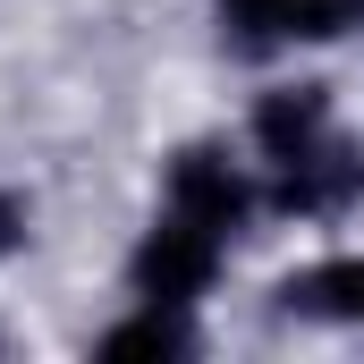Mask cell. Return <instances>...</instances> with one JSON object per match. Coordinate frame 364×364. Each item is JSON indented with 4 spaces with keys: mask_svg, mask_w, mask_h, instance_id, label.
I'll return each mask as SVG.
<instances>
[{
    "mask_svg": "<svg viewBox=\"0 0 364 364\" xmlns=\"http://www.w3.org/2000/svg\"><path fill=\"white\" fill-rule=\"evenodd\" d=\"M212 272H220V237H212L203 220H186V212H161V220L144 229L136 263H127V279H136L144 305H195V296L212 288Z\"/></svg>",
    "mask_w": 364,
    "mask_h": 364,
    "instance_id": "obj_1",
    "label": "cell"
},
{
    "mask_svg": "<svg viewBox=\"0 0 364 364\" xmlns=\"http://www.w3.org/2000/svg\"><path fill=\"white\" fill-rule=\"evenodd\" d=\"M279 186H272V203L279 212H305V220H322V212H348L364 195V153L331 127V136H314L305 153H288V161H272Z\"/></svg>",
    "mask_w": 364,
    "mask_h": 364,
    "instance_id": "obj_2",
    "label": "cell"
},
{
    "mask_svg": "<svg viewBox=\"0 0 364 364\" xmlns=\"http://www.w3.org/2000/svg\"><path fill=\"white\" fill-rule=\"evenodd\" d=\"M220 26L246 51H288V43H331L364 26V0H220Z\"/></svg>",
    "mask_w": 364,
    "mask_h": 364,
    "instance_id": "obj_3",
    "label": "cell"
},
{
    "mask_svg": "<svg viewBox=\"0 0 364 364\" xmlns=\"http://www.w3.org/2000/svg\"><path fill=\"white\" fill-rule=\"evenodd\" d=\"M170 212L203 220L212 237H237L246 212H255V186H246V170H237L220 144H186L178 161H170Z\"/></svg>",
    "mask_w": 364,
    "mask_h": 364,
    "instance_id": "obj_4",
    "label": "cell"
},
{
    "mask_svg": "<svg viewBox=\"0 0 364 364\" xmlns=\"http://www.w3.org/2000/svg\"><path fill=\"white\" fill-rule=\"evenodd\" d=\"M314 136H331V85H279V93H263V110H255V144H263V161L305 153Z\"/></svg>",
    "mask_w": 364,
    "mask_h": 364,
    "instance_id": "obj_5",
    "label": "cell"
},
{
    "mask_svg": "<svg viewBox=\"0 0 364 364\" xmlns=\"http://www.w3.org/2000/svg\"><path fill=\"white\" fill-rule=\"evenodd\" d=\"M279 305H288V314H314V322H364V255L296 272L279 288Z\"/></svg>",
    "mask_w": 364,
    "mask_h": 364,
    "instance_id": "obj_6",
    "label": "cell"
},
{
    "mask_svg": "<svg viewBox=\"0 0 364 364\" xmlns=\"http://www.w3.org/2000/svg\"><path fill=\"white\" fill-rule=\"evenodd\" d=\"M102 356H195V331H186V305H144L136 322L102 331Z\"/></svg>",
    "mask_w": 364,
    "mask_h": 364,
    "instance_id": "obj_7",
    "label": "cell"
},
{
    "mask_svg": "<svg viewBox=\"0 0 364 364\" xmlns=\"http://www.w3.org/2000/svg\"><path fill=\"white\" fill-rule=\"evenodd\" d=\"M17 237H26V203H17V195H0V255H9Z\"/></svg>",
    "mask_w": 364,
    "mask_h": 364,
    "instance_id": "obj_8",
    "label": "cell"
}]
</instances>
